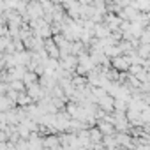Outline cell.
Listing matches in <instances>:
<instances>
[{"mask_svg":"<svg viewBox=\"0 0 150 150\" xmlns=\"http://www.w3.org/2000/svg\"><path fill=\"white\" fill-rule=\"evenodd\" d=\"M111 67H115L117 71H129L131 67V58L129 55H118L111 58Z\"/></svg>","mask_w":150,"mask_h":150,"instance_id":"1","label":"cell"},{"mask_svg":"<svg viewBox=\"0 0 150 150\" xmlns=\"http://www.w3.org/2000/svg\"><path fill=\"white\" fill-rule=\"evenodd\" d=\"M44 50L48 51V55H50L51 58H60V55H62V51H60L58 44H57V42H55V39H53V35H51V37H48V39H44Z\"/></svg>","mask_w":150,"mask_h":150,"instance_id":"2","label":"cell"},{"mask_svg":"<svg viewBox=\"0 0 150 150\" xmlns=\"http://www.w3.org/2000/svg\"><path fill=\"white\" fill-rule=\"evenodd\" d=\"M97 104H99V108H103L104 111H108V113H113L115 111V97L108 92L106 96H103L99 101H97Z\"/></svg>","mask_w":150,"mask_h":150,"instance_id":"3","label":"cell"},{"mask_svg":"<svg viewBox=\"0 0 150 150\" xmlns=\"http://www.w3.org/2000/svg\"><path fill=\"white\" fill-rule=\"evenodd\" d=\"M94 34H96V37L103 39V37H108V35L111 34V28L106 25V21H104V23H96V27H94Z\"/></svg>","mask_w":150,"mask_h":150,"instance_id":"4","label":"cell"},{"mask_svg":"<svg viewBox=\"0 0 150 150\" xmlns=\"http://www.w3.org/2000/svg\"><path fill=\"white\" fill-rule=\"evenodd\" d=\"M44 146H48V148H58V146H62L60 136L57 138L55 134H48V138H44Z\"/></svg>","mask_w":150,"mask_h":150,"instance_id":"5","label":"cell"},{"mask_svg":"<svg viewBox=\"0 0 150 150\" xmlns=\"http://www.w3.org/2000/svg\"><path fill=\"white\" fill-rule=\"evenodd\" d=\"M34 99L30 97V94L25 90V92H20V96H18V99H16V103H18V106H27V104H30Z\"/></svg>","mask_w":150,"mask_h":150,"instance_id":"6","label":"cell"},{"mask_svg":"<svg viewBox=\"0 0 150 150\" xmlns=\"http://www.w3.org/2000/svg\"><path fill=\"white\" fill-rule=\"evenodd\" d=\"M117 139H118L120 145H125V146H127V145H132V143H131V136H129L127 132H118V134H117Z\"/></svg>","mask_w":150,"mask_h":150,"instance_id":"7","label":"cell"}]
</instances>
